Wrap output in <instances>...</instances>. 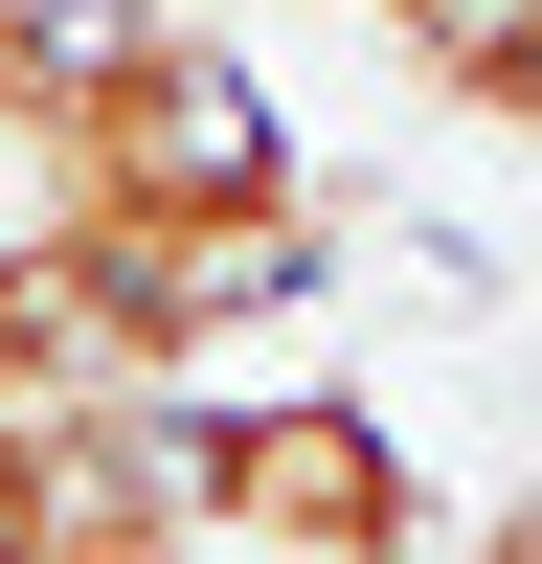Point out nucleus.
Returning a JSON list of instances; mask_svg holds the SVG:
<instances>
[{
    "label": "nucleus",
    "mask_w": 542,
    "mask_h": 564,
    "mask_svg": "<svg viewBox=\"0 0 542 564\" xmlns=\"http://www.w3.org/2000/svg\"><path fill=\"white\" fill-rule=\"evenodd\" d=\"M181 475H204V520L249 542V564H430V452L384 430L361 384H226V406H181Z\"/></svg>",
    "instance_id": "nucleus-1"
},
{
    "label": "nucleus",
    "mask_w": 542,
    "mask_h": 564,
    "mask_svg": "<svg viewBox=\"0 0 542 564\" xmlns=\"http://www.w3.org/2000/svg\"><path fill=\"white\" fill-rule=\"evenodd\" d=\"M0 564H68V475H45V406H0Z\"/></svg>",
    "instance_id": "nucleus-2"
},
{
    "label": "nucleus",
    "mask_w": 542,
    "mask_h": 564,
    "mask_svg": "<svg viewBox=\"0 0 542 564\" xmlns=\"http://www.w3.org/2000/svg\"><path fill=\"white\" fill-rule=\"evenodd\" d=\"M430 564H542V497H497V520H452Z\"/></svg>",
    "instance_id": "nucleus-3"
}]
</instances>
